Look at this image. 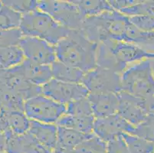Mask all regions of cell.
Listing matches in <instances>:
<instances>
[{"label":"cell","instance_id":"6da1fadb","mask_svg":"<svg viewBox=\"0 0 154 153\" xmlns=\"http://www.w3.org/2000/svg\"><path fill=\"white\" fill-rule=\"evenodd\" d=\"M97 45L81 30H71L67 37L55 45L57 61L88 72L97 67Z\"/></svg>","mask_w":154,"mask_h":153},{"label":"cell","instance_id":"7a4b0ae2","mask_svg":"<svg viewBox=\"0 0 154 153\" xmlns=\"http://www.w3.org/2000/svg\"><path fill=\"white\" fill-rule=\"evenodd\" d=\"M19 29L22 36L42 39L54 46L71 32L38 8L22 15Z\"/></svg>","mask_w":154,"mask_h":153},{"label":"cell","instance_id":"3957f363","mask_svg":"<svg viewBox=\"0 0 154 153\" xmlns=\"http://www.w3.org/2000/svg\"><path fill=\"white\" fill-rule=\"evenodd\" d=\"M121 90L137 97L154 96V74L151 59L130 65L120 75Z\"/></svg>","mask_w":154,"mask_h":153},{"label":"cell","instance_id":"277c9868","mask_svg":"<svg viewBox=\"0 0 154 153\" xmlns=\"http://www.w3.org/2000/svg\"><path fill=\"white\" fill-rule=\"evenodd\" d=\"M66 105L39 94L25 101L23 112L30 120L56 124L60 118L66 113Z\"/></svg>","mask_w":154,"mask_h":153},{"label":"cell","instance_id":"5b68a950","mask_svg":"<svg viewBox=\"0 0 154 153\" xmlns=\"http://www.w3.org/2000/svg\"><path fill=\"white\" fill-rule=\"evenodd\" d=\"M37 8L71 30H80L85 20L78 6L71 1L41 0L37 2Z\"/></svg>","mask_w":154,"mask_h":153},{"label":"cell","instance_id":"8992f818","mask_svg":"<svg viewBox=\"0 0 154 153\" xmlns=\"http://www.w3.org/2000/svg\"><path fill=\"white\" fill-rule=\"evenodd\" d=\"M81 84L90 93H114L121 91L120 74L97 67L85 74Z\"/></svg>","mask_w":154,"mask_h":153},{"label":"cell","instance_id":"52a82bcc","mask_svg":"<svg viewBox=\"0 0 154 153\" xmlns=\"http://www.w3.org/2000/svg\"><path fill=\"white\" fill-rule=\"evenodd\" d=\"M101 43H103L108 47L113 57L124 71L129 66L135 63L146 59H154L153 53L147 52L132 43L110 38L106 39Z\"/></svg>","mask_w":154,"mask_h":153},{"label":"cell","instance_id":"ba28073f","mask_svg":"<svg viewBox=\"0 0 154 153\" xmlns=\"http://www.w3.org/2000/svg\"><path fill=\"white\" fill-rule=\"evenodd\" d=\"M89 93L88 90L82 84L65 83L54 78L42 87V94L64 105L87 98Z\"/></svg>","mask_w":154,"mask_h":153},{"label":"cell","instance_id":"9c48e42d","mask_svg":"<svg viewBox=\"0 0 154 153\" xmlns=\"http://www.w3.org/2000/svg\"><path fill=\"white\" fill-rule=\"evenodd\" d=\"M19 46L29 61L46 65H51L57 61L55 46L42 39L22 36Z\"/></svg>","mask_w":154,"mask_h":153},{"label":"cell","instance_id":"30bf717a","mask_svg":"<svg viewBox=\"0 0 154 153\" xmlns=\"http://www.w3.org/2000/svg\"><path fill=\"white\" fill-rule=\"evenodd\" d=\"M134 128V126L117 113L108 117L95 118L93 133L105 142H108L123 133L131 134Z\"/></svg>","mask_w":154,"mask_h":153},{"label":"cell","instance_id":"8fae6325","mask_svg":"<svg viewBox=\"0 0 154 153\" xmlns=\"http://www.w3.org/2000/svg\"><path fill=\"white\" fill-rule=\"evenodd\" d=\"M117 95L119 97L117 113L134 126L143 123L146 119L144 99L122 90L119 92Z\"/></svg>","mask_w":154,"mask_h":153},{"label":"cell","instance_id":"7c38bea8","mask_svg":"<svg viewBox=\"0 0 154 153\" xmlns=\"http://www.w3.org/2000/svg\"><path fill=\"white\" fill-rule=\"evenodd\" d=\"M88 99L95 118H105L118 113L119 97L114 93H90Z\"/></svg>","mask_w":154,"mask_h":153},{"label":"cell","instance_id":"4fadbf2b","mask_svg":"<svg viewBox=\"0 0 154 153\" xmlns=\"http://www.w3.org/2000/svg\"><path fill=\"white\" fill-rule=\"evenodd\" d=\"M20 68L26 79L36 86L42 87L53 79L51 65L38 64L26 59Z\"/></svg>","mask_w":154,"mask_h":153},{"label":"cell","instance_id":"5bb4252c","mask_svg":"<svg viewBox=\"0 0 154 153\" xmlns=\"http://www.w3.org/2000/svg\"><path fill=\"white\" fill-rule=\"evenodd\" d=\"M29 133L43 146L53 151L58 143V126L30 120Z\"/></svg>","mask_w":154,"mask_h":153},{"label":"cell","instance_id":"9a60e30c","mask_svg":"<svg viewBox=\"0 0 154 153\" xmlns=\"http://www.w3.org/2000/svg\"><path fill=\"white\" fill-rule=\"evenodd\" d=\"M123 41L136 44L146 51L154 54V32H143L131 23Z\"/></svg>","mask_w":154,"mask_h":153},{"label":"cell","instance_id":"2e32d148","mask_svg":"<svg viewBox=\"0 0 154 153\" xmlns=\"http://www.w3.org/2000/svg\"><path fill=\"white\" fill-rule=\"evenodd\" d=\"M53 78L57 81L72 84H81L85 73L58 61L51 64Z\"/></svg>","mask_w":154,"mask_h":153},{"label":"cell","instance_id":"e0dca14e","mask_svg":"<svg viewBox=\"0 0 154 153\" xmlns=\"http://www.w3.org/2000/svg\"><path fill=\"white\" fill-rule=\"evenodd\" d=\"M71 2L78 6L84 19L114 10L109 1L105 0H71Z\"/></svg>","mask_w":154,"mask_h":153},{"label":"cell","instance_id":"ac0fdd59","mask_svg":"<svg viewBox=\"0 0 154 153\" xmlns=\"http://www.w3.org/2000/svg\"><path fill=\"white\" fill-rule=\"evenodd\" d=\"M94 120V116L75 117L64 113L56 123V125L64 128L72 129L85 134H92Z\"/></svg>","mask_w":154,"mask_h":153},{"label":"cell","instance_id":"d6986e66","mask_svg":"<svg viewBox=\"0 0 154 153\" xmlns=\"http://www.w3.org/2000/svg\"><path fill=\"white\" fill-rule=\"evenodd\" d=\"M92 134H85L72 129L58 126V143L57 145L69 149H75L79 144L94 136Z\"/></svg>","mask_w":154,"mask_h":153},{"label":"cell","instance_id":"ffe728a7","mask_svg":"<svg viewBox=\"0 0 154 153\" xmlns=\"http://www.w3.org/2000/svg\"><path fill=\"white\" fill-rule=\"evenodd\" d=\"M26 60V56L19 44L0 48V66L3 70L20 66Z\"/></svg>","mask_w":154,"mask_h":153},{"label":"cell","instance_id":"44dd1931","mask_svg":"<svg viewBox=\"0 0 154 153\" xmlns=\"http://www.w3.org/2000/svg\"><path fill=\"white\" fill-rule=\"evenodd\" d=\"M8 128L13 134L22 136L29 132L30 120L22 111H8L5 115Z\"/></svg>","mask_w":154,"mask_h":153},{"label":"cell","instance_id":"7402d4cb","mask_svg":"<svg viewBox=\"0 0 154 153\" xmlns=\"http://www.w3.org/2000/svg\"><path fill=\"white\" fill-rule=\"evenodd\" d=\"M130 153H154V144L143 138L129 133L121 134Z\"/></svg>","mask_w":154,"mask_h":153},{"label":"cell","instance_id":"603a6c76","mask_svg":"<svg viewBox=\"0 0 154 153\" xmlns=\"http://www.w3.org/2000/svg\"><path fill=\"white\" fill-rule=\"evenodd\" d=\"M22 16V14L12 8L2 5L0 8V31L19 29Z\"/></svg>","mask_w":154,"mask_h":153},{"label":"cell","instance_id":"cb8c5ba5","mask_svg":"<svg viewBox=\"0 0 154 153\" xmlns=\"http://www.w3.org/2000/svg\"><path fill=\"white\" fill-rule=\"evenodd\" d=\"M18 140L20 153H48L51 151L38 142L29 132L22 136H18Z\"/></svg>","mask_w":154,"mask_h":153},{"label":"cell","instance_id":"d4e9b609","mask_svg":"<svg viewBox=\"0 0 154 153\" xmlns=\"http://www.w3.org/2000/svg\"><path fill=\"white\" fill-rule=\"evenodd\" d=\"M107 142L94 135L74 149V153H106Z\"/></svg>","mask_w":154,"mask_h":153},{"label":"cell","instance_id":"484cf974","mask_svg":"<svg viewBox=\"0 0 154 153\" xmlns=\"http://www.w3.org/2000/svg\"><path fill=\"white\" fill-rule=\"evenodd\" d=\"M66 113L75 117H89L94 116L88 97L74 101L66 105Z\"/></svg>","mask_w":154,"mask_h":153},{"label":"cell","instance_id":"4316f807","mask_svg":"<svg viewBox=\"0 0 154 153\" xmlns=\"http://www.w3.org/2000/svg\"><path fill=\"white\" fill-rule=\"evenodd\" d=\"M120 12L128 17L148 15L154 18V1H137L136 4Z\"/></svg>","mask_w":154,"mask_h":153},{"label":"cell","instance_id":"83f0119b","mask_svg":"<svg viewBox=\"0 0 154 153\" xmlns=\"http://www.w3.org/2000/svg\"><path fill=\"white\" fill-rule=\"evenodd\" d=\"M37 0H14L2 1L4 5L12 8L15 12L24 15L37 9Z\"/></svg>","mask_w":154,"mask_h":153},{"label":"cell","instance_id":"f1b7e54d","mask_svg":"<svg viewBox=\"0 0 154 153\" xmlns=\"http://www.w3.org/2000/svg\"><path fill=\"white\" fill-rule=\"evenodd\" d=\"M22 38L20 29L0 31V48L12 45H18Z\"/></svg>","mask_w":154,"mask_h":153},{"label":"cell","instance_id":"f546056e","mask_svg":"<svg viewBox=\"0 0 154 153\" xmlns=\"http://www.w3.org/2000/svg\"><path fill=\"white\" fill-rule=\"evenodd\" d=\"M130 22L143 32H154V18L148 15L129 17Z\"/></svg>","mask_w":154,"mask_h":153},{"label":"cell","instance_id":"4dcf8cb0","mask_svg":"<svg viewBox=\"0 0 154 153\" xmlns=\"http://www.w3.org/2000/svg\"><path fill=\"white\" fill-rule=\"evenodd\" d=\"M131 134L145 139L154 144V124L143 123L134 126Z\"/></svg>","mask_w":154,"mask_h":153},{"label":"cell","instance_id":"1f68e13d","mask_svg":"<svg viewBox=\"0 0 154 153\" xmlns=\"http://www.w3.org/2000/svg\"><path fill=\"white\" fill-rule=\"evenodd\" d=\"M106 153H130L121 135L107 142Z\"/></svg>","mask_w":154,"mask_h":153},{"label":"cell","instance_id":"d6a6232c","mask_svg":"<svg viewBox=\"0 0 154 153\" xmlns=\"http://www.w3.org/2000/svg\"><path fill=\"white\" fill-rule=\"evenodd\" d=\"M146 119L144 123L154 124V96H149L144 99Z\"/></svg>","mask_w":154,"mask_h":153},{"label":"cell","instance_id":"836d02e7","mask_svg":"<svg viewBox=\"0 0 154 153\" xmlns=\"http://www.w3.org/2000/svg\"><path fill=\"white\" fill-rule=\"evenodd\" d=\"M137 2V0H110L109 1V3L111 5L112 8L114 10L119 11V12L124 8H128V7L134 5Z\"/></svg>","mask_w":154,"mask_h":153},{"label":"cell","instance_id":"e575fe53","mask_svg":"<svg viewBox=\"0 0 154 153\" xmlns=\"http://www.w3.org/2000/svg\"><path fill=\"white\" fill-rule=\"evenodd\" d=\"M7 138L5 133L0 130V151H5L6 150Z\"/></svg>","mask_w":154,"mask_h":153},{"label":"cell","instance_id":"d590c367","mask_svg":"<svg viewBox=\"0 0 154 153\" xmlns=\"http://www.w3.org/2000/svg\"><path fill=\"white\" fill-rule=\"evenodd\" d=\"M53 151H54V153H74V149H69V148H64V147L57 145Z\"/></svg>","mask_w":154,"mask_h":153},{"label":"cell","instance_id":"8d00e7d4","mask_svg":"<svg viewBox=\"0 0 154 153\" xmlns=\"http://www.w3.org/2000/svg\"><path fill=\"white\" fill-rule=\"evenodd\" d=\"M151 64H152V71H153V74H154V59H151Z\"/></svg>","mask_w":154,"mask_h":153},{"label":"cell","instance_id":"74e56055","mask_svg":"<svg viewBox=\"0 0 154 153\" xmlns=\"http://www.w3.org/2000/svg\"><path fill=\"white\" fill-rule=\"evenodd\" d=\"M3 5V3H2V1H0V8Z\"/></svg>","mask_w":154,"mask_h":153},{"label":"cell","instance_id":"f35d334b","mask_svg":"<svg viewBox=\"0 0 154 153\" xmlns=\"http://www.w3.org/2000/svg\"><path fill=\"white\" fill-rule=\"evenodd\" d=\"M0 153H7L6 151H0Z\"/></svg>","mask_w":154,"mask_h":153},{"label":"cell","instance_id":"ab89813d","mask_svg":"<svg viewBox=\"0 0 154 153\" xmlns=\"http://www.w3.org/2000/svg\"><path fill=\"white\" fill-rule=\"evenodd\" d=\"M48 153H54V151H49Z\"/></svg>","mask_w":154,"mask_h":153}]
</instances>
